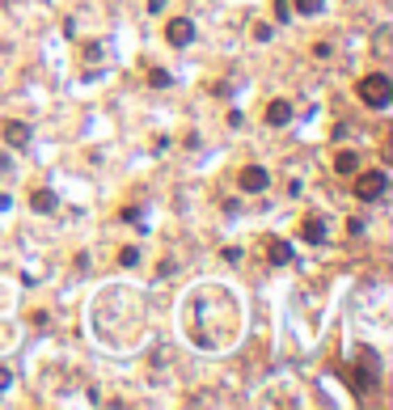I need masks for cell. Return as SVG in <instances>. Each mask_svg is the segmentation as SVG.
<instances>
[{"label": "cell", "mask_w": 393, "mask_h": 410, "mask_svg": "<svg viewBox=\"0 0 393 410\" xmlns=\"http://www.w3.org/2000/svg\"><path fill=\"white\" fill-rule=\"evenodd\" d=\"M30 136H34V131H30V123H17V119H9V123H5V144H9V148H26V144H30Z\"/></svg>", "instance_id": "9c48e42d"}, {"label": "cell", "mask_w": 393, "mask_h": 410, "mask_svg": "<svg viewBox=\"0 0 393 410\" xmlns=\"http://www.w3.org/2000/svg\"><path fill=\"white\" fill-rule=\"evenodd\" d=\"M351 190H355L360 203H376V199H385V190H389V174H385V170H355Z\"/></svg>", "instance_id": "3957f363"}, {"label": "cell", "mask_w": 393, "mask_h": 410, "mask_svg": "<svg viewBox=\"0 0 393 410\" xmlns=\"http://www.w3.org/2000/svg\"><path fill=\"white\" fill-rule=\"evenodd\" d=\"M136 263H140V249H136V245L119 249V267H136Z\"/></svg>", "instance_id": "4fadbf2b"}, {"label": "cell", "mask_w": 393, "mask_h": 410, "mask_svg": "<svg viewBox=\"0 0 393 410\" xmlns=\"http://www.w3.org/2000/svg\"><path fill=\"white\" fill-rule=\"evenodd\" d=\"M266 123H271V127H288V123H292V101L275 97L271 106H266Z\"/></svg>", "instance_id": "ba28073f"}, {"label": "cell", "mask_w": 393, "mask_h": 410, "mask_svg": "<svg viewBox=\"0 0 393 410\" xmlns=\"http://www.w3.org/2000/svg\"><path fill=\"white\" fill-rule=\"evenodd\" d=\"M262 249H266V263L271 267H288L292 263V245L284 237H262Z\"/></svg>", "instance_id": "8992f818"}, {"label": "cell", "mask_w": 393, "mask_h": 410, "mask_svg": "<svg viewBox=\"0 0 393 410\" xmlns=\"http://www.w3.org/2000/svg\"><path fill=\"white\" fill-rule=\"evenodd\" d=\"M30 208H34V212H42V216H47V212H55V195H51L47 186H38V190L30 195Z\"/></svg>", "instance_id": "8fae6325"}, {"label": "cell", "mask_w": 393, "mask_h": 410, "mask_svg": "<svg viewBox=\"0 0 393 410\" xmlns=\"http://www.w3.org/2000/svg\"><path fill=\"white\" fill-rule=\"evenodd\" d=\"M300 237H305L309 245H326V237H330V224H326L317 212H309V216L300 220Z\"/></svg>", "instance_id": "52a82bcc"}, {"label": "cell", "mask_w": 393, "mask_h": 410, "mask_svg": "<svg viewBox=\"0 0 393 410\" xmlns=\"http://www.w3.org/2000/svg\"><path fill=\"white\" fill-rule=\"evenodd\" d=\"M191 38H195L191 17H170V22H165V42H170V47H186Z\"/></svg>", "instance_id": "5b68a950"}, {"label": "cell", "mask_w": 393, "mask_h": 410, "mask_svg": "<svg viewBox=\"0 0 393 410\" xmlns=\"http://www.w3.org/2000/svg\"><path fill=\"white\" fill-rule=\"evenodd\" d=\"M140 216H144L140 208H123V212H119V220H123V224H144Z\"/></svg>", "instance_id": "5bb4252c"}, {"label": "cell", "mask_w": 393, "mask_h": 410, "mask_svg": "<svg viewBox=\"0 0 393 410\" xmlns=\"http://www.w3.org/2000/svg\"><path fill=\"white\" fill-rule=\"evenodd\" d=\"M237 186H241L246 195H262V190L271 186V174H266L262 165H246V170L237 174Z\"/></svg>", "instance_id": "277c9868"}, {"label": "cell", "mask_w": 393, "mask_h": 410, "mask_svg": "<svg viewBox=\"0 0 393 410\" xmlns=\"http://www.w3.org/2000/svg\"><path fill=\"white\" fill-rule=\"evenodd\" d=\"M13 170V157H9V152H0V174H9Z\"/></svg>", "instance_id": "e0dca14e"}, {"label": "cell", "mask_w": 393, "mask_h": 410, "mask_svg": "<svg viewBox=\"0 0 393 410\" xmlns=\"http://www.w3.org/2000/svg\"><path fill=\"white\" fill-rule=\"evenodd\" d=\"M355 93H360V101H364L368 110H385L389 101H393V81L385 72H368V76H360Z\"/></svg>", "instance_id": "6da1fadb"}, {"label": "cell", "mask_w": 393, "mask_h": 410, "mask_svg": "<svg viewBox=\"0 0 393 410\" xmlns=\"http://www.w3.org/2000/svg\"><path fill=\"white\" fill-rule=\"evenodd\" d=\"M351 385H355L360 393H372V389H380V360H376V351H372V347H360V351H355Z\"/></svg>", "instance_id": "7a4b0ae2"}, {"label": "cell", "mask_w": 393, "mask_h": 410, "mask_svg": "<svg viewBox=\"0 0 393 410\" xmlns=\"http://www.w3.org/2000/svg\"><path fill=\"white\" fill-rule=\"evenodd\" d=\"M148 81H152V85H157V89H165V85H170V72H152V76H148Z\"/></svg>", "instance_id": "2e32d148"}, {"label": "cell", "mask_w": 393, "mask_h": 410, "mask_svg": "<svg viewBox=\"0 0 393 410\" xmlns=\"http://www.w3.org/2000/svg\"><path fill=\"white\" fill-rule=\"evenodd\" d=\"M360 170V152L355 148H343L339 157H334V174H355Z\"/></svg>", "instance_id": "30bf717a"}, {"label": "cell", "mask_w": 393, "mask_h": 410, "mask_svg": "<svg viewBox=\"0 0 393 410\" xmlns=\"http://www.w3.org/2000/svg\"><path fill=\"white\" fill-rule=\"evenodd\" d=\"M321 5H326V0H292V9H296V13H305V17L321 13Z\"/></svg>", "instance_id": "7c38bea8"}, {"label": "cell", "mask_w": 393, "mask_h": 410, "mask_svg": "<svg viewBox=\"0 0 393 410\" xmlns=\"http://www.w3.org/2000/svg\"><path fill=\"white\" fill-rule=\"evenodd\" d=\"M5 389H13V372H9V368H0V393H5Z\"/></svg>", "instance_id": "9a60e30c"}, {"label": "cell", "mask_w": 393, "mask_h": 410, "mask_svg": "<svg viewBox=\"0 0 393 410\" xmlns=\"http://www.w3.org/2000/svg\"><path fill=\"white\" fill-rule=\"evenodd\" d=\"M165 9V0H148V13H161Z\"/></svg>", "instance_id": "ac0fdd59"}]
</instances>
